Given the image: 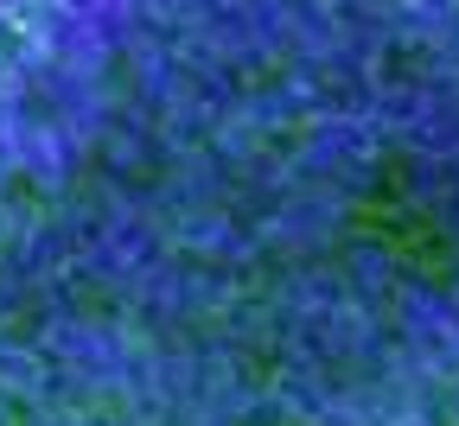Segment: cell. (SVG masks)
I'll use <instances>...</instances> for the list:
<instances>
[{
  "label": "cell",
  "mask_w": 459,
  "mask_h": 426,
  "mask_svg": "<svg viewBox=\"0 0 459 426\" xmlns=\"http://www.w3.org/2000/svg\"><path fill=\"white\" fill-rule=\"evenodd\" d=\"M45 395H51V376L39 362V344L0 331V401H45Z\"/></svg>",
  "instance_id": "6da1fadb"
}]
</instances>
